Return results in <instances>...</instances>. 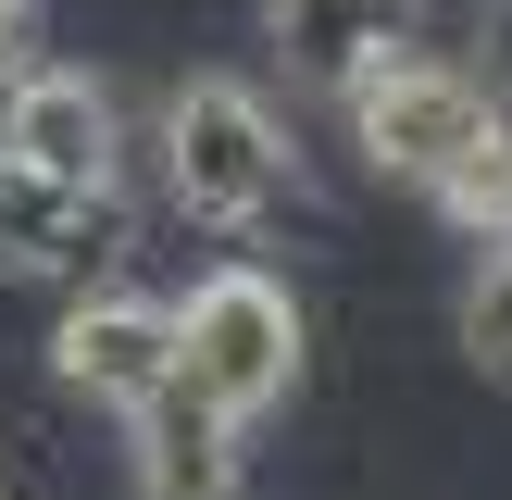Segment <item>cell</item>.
<instances>
[{
  "label": "cell",
  "mask_w": 512,
  "mask_h": 500,
  "mask_svg": "<svg viewBox=\"0 0 512 500\" xmlns=\"http://www.w3.org/2000/svg\"><path fill=\"white\" fill-rule=\"evenodd\" d=\"M175 388H200L213 413H275V400L300 388V300L275 288V275L225 263L200 275L188 300H175Z\"/></svg>",
  "instance_id": "3"
},
{
  "label": "cell",
  "mask_w": 512,
  "mask_h": 500,
  "mask_svg": "<svg viewBox=\"0 0 512 500\" xmlns=\"http://www.w3.org/2000/svg\"><path fill=\"white\" fill-rule=\"evenodd\" d=\"M238 413H213L200 388H150L125 413V463H138V500H238Z\"/></svg>",
  "instance_id": "7"
},
{
  "label": "cell",
  "mask_w": 512,
  "mask_h": 500,
  "mask_svg": "<svg viewBox=\"0 0 512 500\" xmlns=\"http://www.w3.org/2000/svg\"><path fill=\"white\" fill-rule=\"evenodd\" d=\"M338 113H350V138H363V163L400 175V188H425V200L512 138V113L475 88L463 63H438V50H388V63H363L338 88Z\"/></svg>",
  "instance_id": "1"
},
{
  "label": "cell",
  "mask_w": 512,
  "mask_h": 500,
  "mask_svg": "<svg viewBox=\"0 0 512 500\" xmlns=\"http://www.w3.org/2000/svg\"><path fill=\"white\" fill-rule=\"evenodd\" d=\"M38 63V0H0V88Z\"/></svg>",
  "instance_id": "11"
},
{
  "label": "cell",
  "mask_w": 512,
  "mask_h": 500,
  "mask_svg": "<svg viewBox=\"0 0 512 500\" xmlns=\"http://www.w3.org/2000/svg\"><path fill=\"white\" fill-rule=\"evenodd\" d=\"M0 163L63 175V188H113V163H125L113 88H100L88 63H25L13 88H0Z\"/></svg>",
  "instance_id": "5"
},
{
  "label": "cell",
  "mask_w": 512,
  "mask_h": 500,
  "mask_svg": "<svg viewBox=\"0 0 512 500\" xmlns=\"http://www.w3.org/2000/svg\"><path fill=\"white\" fill-rule=\"evenodd\" d=\"M113 263H125V200H113V188H63V175L0 163V275L100 288Z\"/></svg>",
  "instance_id": "6"
},
{
  "label": "cell",
  "mask_w": 512,
  "mask_h": 500,
  "mask_svg": "<svg viewBox=\"0 0 512 500\" xmlns=\"http://www.w3.org/2000/svg\"><path fill=\"white\" fill-rule=\"evenodd\" d=\"M163 188L200 225H263L288 200V125H275V100L238 88V75H188L163 100Z\"/></svg>",
  "instance_id": "2"
},
{
  "label": "cell",
  "mask_w": 512,
  "mask_h": 500,
  "mask_svg": "<svg viewBox=\"0 0 512 500\" xmlns=\"http://www.w3.org/2000/svg\"><path fill=\"white\" fill-rule=\"evenodd\" d=\"M263 38H275V63H288V75L350 88L363 63L413 50V0H263Z\"/></svg>",
  "instance_id": "8"
},
{
  "label": "cell",
  "mask_w": 512,
  "mask_h": 500,
  "mask_svg": "<svg viewBox=\"0 0 512 500\" xmlns=\"http://www.w3.org/2000/svg\"><path fill=\"white\" fill-rule=\"evenodd\" d=\"M50 375H63L75 400H100V413H138L150 388H175V300L150 288H75L63 300V338H50Z\"/></svg>",
  "instance_id": "4"
},
{
  "label": "cell",
  "mask_w": 512,
  "mask_h": 500,
  "mask_svg": "<svg viewBox=\"0 0 512 500\" xmlns=\"http://www.w3.org/2000/svg\"><path fill=\"white\" fill-rule=\"evenodd\" d=\"M463 350H475L488 375H512V250L475 263V288H463Z\"/></svg>",
  "instance_id": "10"
},
{
  "label": "cell",
  "mask_w": 512,
  "mask_h": 500,
  "mask_svg": "<svg viewBox=\"0 0 512 500\" xmlns=\"http://www.w3.org/2000/svg\"><path fill=\"white\" fill-rule=\"evenodd\" d=\"M438 213L463 225V238H488V250H512V138L488 150V163H463V175H450V188H438Z\"/></svg>",
  "instance_id": "9"
}]
</instances>
